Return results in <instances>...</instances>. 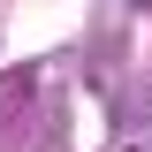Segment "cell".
Segmentation results:
<instances>
[]
</instances>
